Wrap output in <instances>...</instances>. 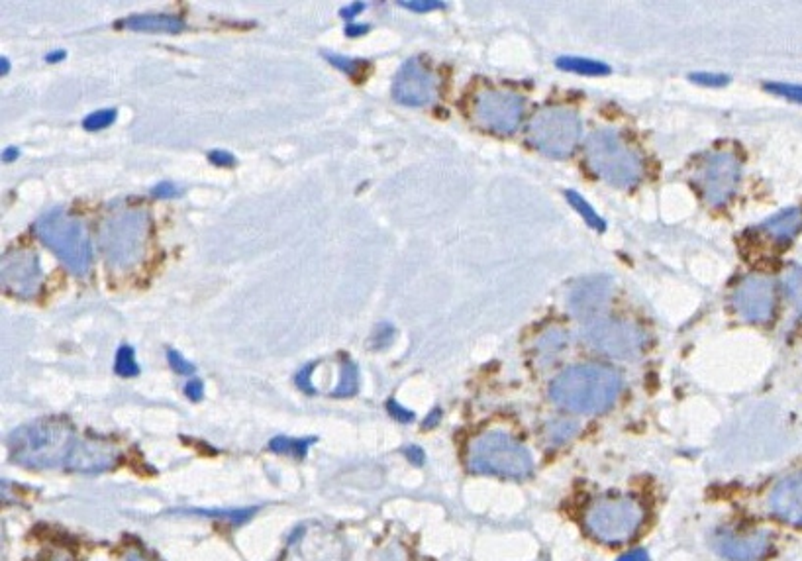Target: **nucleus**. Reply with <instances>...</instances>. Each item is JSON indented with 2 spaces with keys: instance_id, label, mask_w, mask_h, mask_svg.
<instances>
[{
  "instance_id": "obj_1",
  "label": "nucleus",
  "mask_w": 802,
  "mask_h": 561,
  "mask_svg": "<svg viewBox=\"0 0 802 561\" xmlns=\"http://www.w3.org/2000/svg\"><path fill=\"white\" fill-rule=\"evenodd\" d=\"M622 389L620 373L601 363L571 365L553 379L550 395L577 414H599L614 405Z\"/></svg>"
},
{
  "instance_id": "obj_2",
  "label": "nucleus",
  "mask_w": 802,
  "mask_h": 561,
  "mask_svg": "<svg viewBox=\"0 0 802 561\" xmlns=\"http://www.w3.org/2000/svg\"><path fill=\"white\" fill-rule=\"evenodd\" d=\"M75 440L77 438L67 422L42 418L10 432L6 448L10 459L22 467L51 469L65 465Z\"/></svg>"
},
{
  "instance_id": "obj_3",
  "label": "nucleus",
  "mask_w": 802,
  "mask_h": 561,
  "mask_svg": "<svg viewBox=\"0 0 802 561\" xmlns=\"http://www.w3.org/2000/svg\"><path fill=\"white\" fill-rule=\"evenodd\" d=\"M34 232L73 275L81 277L91 269L93 242L83 220L63 208H53L36 220Z\"/></svg>"
},
{
  "instance_id": "obj_4",
  "label": "nucleus",
  "mask_w": 802,
  "mask_h": 561,
  "mask_svg": "<svg viewBox=\"0 0 802 561\" xmlns=\"http://www.w3.org/2000/svg\"><path fill=\"white\" fill-rule=\"evenodd\" d=\"M644 520V505L632 497H602L593 501L583 514L587 532L606 546L628 544L636 538Z\"/></svg>"
},
{
  "instance_id": "obj_5",
  "label": "nucleus",
  "mask_w": 802,
  "mask_h": 561,
  "mask_svg": "<svg viewBox=\"0 0 802 561\" xmlns=\"http://www.w3.org/2000/svg\"><path fill=\"white\" fill-rule=\"evenodd\" d=\"M467 465L475 473L524 479L532 473L530 452L512 436L493 430L477 436L467 450Z\"/></svg>"
},
{
  "instance_id": "obj_6",
  "label": "nucleus",
  "mask_w": 802,
  "mask_h": 561,
  "mask_svg": "<svg viewBox=\"0 0 802 561\" xmlns=\"http://www.w3.org/2000/svg\"><path fill=\"white\" fill-rule=\"evenodd\" d=\"M589 167L612 187L630 189L644 173L642 159L614 130H597L587 140Z\"/></svg>"
},
{
  "instance_id": "obj_7",
  "label": "nucleus",
  "mask_w": 802,
  "mask_h": 561,
  "mask_svg": "<svg viewBox=\"0 0 802 561\" xmlns=\"http://www.w3.org/2000/svg\"><path fill=\"white\" fill-rule=\"evenodd\" d=\"M150 232V216L142 210H126L104 220L99 234L102 254L116 269H128L142 261Z\"/></svg>"
},
{
  "instance_id": "obj_8",
  "label": "nucleus",
  "mask_w": 802,
  "mask_h": 561,
  "mask_svg": "<svg viewBox=\"0 0 802 561\" xmlns=\"http://www.w3.org/2000/svg\"><path fill=\"white\" fill-rule=\"evenodd\" d=\"M528 144L548 157L563 159L575 152L583 136V124L575 110L550 106L538 110L528 122Z\"/></svg>"
},
{
  "instance_id": "obj_9",
  "label": "nucleus",
  "mask_w": 802,
  "mask_h": 561,
  "mask_svg": "<svg viewBox=\"0 0 802 561\" xmlns=\"http://www.w3.org/2000/svg\"><path fill=\"white\" fill-rule=\"evenodd\" d=\"M583 338L595 352L614 359H636L642 356L646 346L644 332L636 324L614 316L587 320Z\"/></svg>"
},
{
  "instance_id": "obj_10",
  "label": "nucleus",
  "mask_w": 802,
  "mask_h": 561,
  "mask_svg": "<svg viewBox=\"0 0 802 561\" xmlns=\"http://www.w3.org/2000/svg\"><path fill=\"white\" fill-rule=\"evenodd\" d=\"M524 110L526 102L520 95L510 91L489 89L475 97L471 106V116L475 124L481 126L483 130L510 136L520 128L524 120Z\"/></svg>"
},
{
  "instance_id": "obj_11",
  "label": "nucleus",
  "mask_w": 802,
  "mask_h": 561,
  "mask_svg": "<svg viewBox=\"0 0 802 561\" xmlns=\"http://www.w3.org/2000/svg\"><path fill=\"white\" fill-rule=\"evenodd\" d=\"M742 179V163L730 152L710 153L704 157L695 183L701 191L702 199L710 206H722L728 203L740 185Z\"/></svg>"
},
{
  "instance_id": "obj_12",
  "label": "nucleus",
  "mask_w": 802,
  "mask_h": 561,
  "mask_svg": "<svg viewBox=\"0 0 802 561\" xmlns=\"http://www.w3.org/2000/svg\"><path fill=\"white\" fill-rule=\"evenodd\" d=\"M0 281L6 293L20 299H34L42 289V265L34 250L12 248L0 259Z\"/></svg>"
},
{
  "instance_id": "obj_13",
  "label": "nucleus",
  "mask_w": 802,
  "mask_h": 561,
  "mask_svg": "<svg viewBox=\"0 0 802 561\" xmlns=\"http://www.w3.org/2000/svg\"><path fill=\"white\" fill-rule=\"evenodd\" d=\"M736 312L752 324H767L775 312V283L765 275L746 277L734 291Z\"/></svg>"
},
{
  "instance_id": "obj_14",
  "label": "nucleus",
  "mask_w": 802,
  "mask_h": 561,
  "mask_svg": "<svg viewBox=\"0 0 802 561\" xmlns=\"http://www.w3.org/2000/svg\"><path fill=\"white\" fill-rule=\"evenodd\" d=\"M393 97L404 106H426L436 97V77L434 73L416 57L402 63L395 83Z\"/></svg>"
},
{
  "instance_id": "obj_15",
  "label": "nucleus",
  "mask_w": 802,
  "mask_h": 561,
  "mask_svg": "<svg viewBox=\"0 0 802 561\" xmlns=\"http://www.w3.org/2000/svg\"><path fill=\"white\" fill-rule=\"evenodd\" d=\"M716 552L732 561H755L765 558L771 550V536L763 530L730 532L722 530L716 536Z\"/></svg>"
},
{
  "instance_id": "obj_16",
  "label": "nucleus",
  "mask_w": 802,
  "mask_h": 561,
  "mask_svg": "<svg viewBox=\"0 0 802 561\" xmlns=\"http://www.w3.org/2000/svg\"><path fill=\"white\" fill-rule=\"evenodd\" d=\"M120 461V452L97 440H75L69 458L65 461V469L75 471V473H102L108 469H114Z\"/></svg>"
},
{
  "instance_id": "obj_17",
  "label": "nucleus",
  "mask_w": 802,
  "mask_h": 561,
  "mask_svg": "<svg viewBox=\"0 0 802 561\" xmlns=\"http://www.w3.org/2000/svg\"><path fill=\"white\" fill-rule=\"evenodd\" d=\"M612 283L606 277H589L573 285L567 297V306L573 316L581 320L597 318L602 308L608 305Z\"/></svg>"
},
{
  "instance_id": "obj_18",
  "label": "nucleus",
  "mask_w": 802,
  "mask_h": 561,
  "mask_svg": "<svg viewBox=\"0 0 802 561\" xmlns=\"http://www.w3.org/2000/svg\"><path fill=\"white\" fill-rule=\"evenodd\" d=\"M767 503L775 518L802 528V471L779 481L771 489Z\"/></svg>"
},
{
  "instance_id": "obj_19",
  "label": "nucleus",
  "mask_w": 802,
  "mask_h": 561,
  "mask_svg": "<svg viewBox=\"0 0 802 561\" xmlns=\"http://www.w3.org/2000/svg\"><path fill=\"white\" fill-rule=\"evenodd\" d=\"M120 28L146 34H181L187 24L173 14H136L118 22Z\"/></svg>"
},
{
  "instance_id": "obj_20",
  "label": "nucleus",
  "mask_w": 802,
  "mask_h": 561,
  "mask_svg": "<svg viewBox=\"0 0 802 561\" xmlns=\"http://www.w3.org/2000/svg\"><path fill=\"white\" fill-rule=\"evenodd\" d=\"M763 232L775 242H789L802 230L801 208H787L763 222Z\"/></svg>"
},
{
  "instance_id": "obj_21",
  "label": "nucleus",
  "mask_w": 802,
  "mask_h": 561,
  "mask_svg": "<svg viewBox=\"0 0 802 561\" xmlns=\"http://www.w3.org/2000/svg\"><path fill=\"white\" fill-rule=\"evenodd\" d=\"M555 63L563 71L587 75V77H601V75L610 73V67L606 63L597 61V59H587V57H559Z\"/></svg>"
},
{
  "instance_id": "obj_22",
  "label": "nucleus",
  "mask_w": 802,
  "mask_h": 561,
  "mask_svg": "<svg viewBox=\"0 0 802 561\" xmlns=\"http://www.w3.org/2000/svg\"><path fill=\"white\" fill-rule=\"evenodd\" d=\"M316 436H308V438H291V436H275L269 442V450L275 454H285V456H293V458L304 459L310 446L316 444Z\"/></svg>"
},
{
  "instance_id": "obj_23",
  "label": "nucleus",
  "mask_w": 802,
  "mask_h": 561,
  "mask_svg": "<svg viewBox=\"0 0 802 561\" xmlns=\"http://www.w3.org/2000/svg\"><path fill=\"white\" fill-rule=\"evenodd\" d=\"M357 387H359V369H357V365H355L353 361L346 359V361L342 363L340 383L336 385L332 397H336V399H348V397H353V395L357 393Z\"/></svg>"
},
{
  "instance_id": "obj_24",
  "label": "nucleus",
  "mask_w": 802,
  "mask_h": 561,
  "mask_svg": "<svg viewBox=\"0 0 802 561\" xmlns=\"http://www.w3.org/2000/svg\"><path fill=\"white\" fill-rule=\"evenodd\" d=\"M565 197H567L569 204L583 216V220H585L593 230H597V232H604V230H606V222L602 220V216H599V212H597L591 204L587 203L579 193L567 191Z\"/></svg>"
},
{
  "instance_id": "obj_25",
  "label": "nucleus",
  "mask_w": 802,
  "mask_h": 561,
  "mask_svg": "<svg viewBox=\"0 0 802 561\" xmlns=\"http://www.w3.org/2000/svg\"><path fill=\"white\" fill-rule=\"evenodd\" d=\"M114 373L120 377H136L140 373V365L136 361V352L132 346L122 344L116 352L114 361Z\"/></svg>"
},
{
  "instance_id": "obj_26",
  "label": "nucleus",
  "mask_w": 802,
  "mask_h": 561,
  "mask_svg": "<svg viewBox=\"0 0 802 561\" xmlns=\"http://www.w3.org/2000/svg\"><path fill=\"white\" fill-rule=\"evenodd\" d=\"M185 512H193V514H201V516H208V518H220V520H228V522H232L234 526H240V524H246L248 520L253 518V514L257 512V509H230V510H220V509H193V510H185Z\"/></svg>"
},
{
  "instance_id": "obj_27",
  "label": "nucleus",
  "mask_w": 802,
  "mask_h": 561,
  "mask_svg": "<svg viewBox=\"0 0 802 561\" xmlns=\"http://www.w3.org/2000/svg\"><path fill=\"white\" fill-rule=\"evenodd\" d=\"M322 57H324L330 65H334L336 69H340L342 73H346V75H350V77L361 75V71H363L365 65H367L363 59L346 57V55H340V53H334V51H322Z\"/></svg>"
},
{
  "instance_id": "obj_28",
  "label": "nucleus",
  "mask_w": 802,
  "mask_h": 561,
  "mask_svg": "<svg viewBox=\"0 0 802 561\" xmlns=\"http://www.w3.org/2000/svg\"><path fill=\"white\" fill-rule=\"evenodd\" d=\"M565 346H567V334L561 330H550L538 342V356L542 359H553V356H557Z\"/></svg>"
},
{
  "instance_id": "obj_29",
  "label": "nucleus",
  "mask_w": 802,
  "mask_h": 561,
  "mask_svg": "<svg viewBox=\"0 0 802 561\" xmlns=\"http://www.w3.org/2000/svg\"><path fill=\"white\" fill-rule=\"evenodd\" d=\"M116 118H118V110H116V108L97 110V112L89 114V116L83 120V128L89 130V132H99V130H104V128L112 126V124L116 122Z\"/></svg>"
},
{
  "instance_id": "obj_30",
  "label": "nucleus",
  "mask_w": 802,
  "mask_h": 561,
  "mask_svg": "<svg viewBox=\"0 0 802 561\" xmlns=\"http://www.w3.org/2000/svg\"><path fill=\"white\" fill-rule=\"evenodd\" d=\"M577 430H579V426H577L575 422L567 420V418L553 420V422L548 424V428H546V432H548V440H552V442H555V444L569 440V438H571V436H573Z\"/></svg>"
},
{
  "instance_id": "obj_31",
  "label": "nucleus",
  "mask_w": 802,
  "mask_h": 561,
  "mask_svg": "<svg viewBox=\"0 0 802 561\" xmlns=\"http://www.w3.org/2000/svg\"><path fill=\"white\" fill-rule=\"evenodd\" d=\"M785 289L791 299V303L797 306V310L802 314V269H793L787 279H785Z\"/></svg>"
},
{
  "instance_id": "obj_32",
  "label": "nucleus",
  "mask_w": 802,
  "mask_h": 561,
  "mask_svg": "<svg viewBox=\"0 0 802 561\" xmlns=\"http://www.w3.org/2000/svg\"><path fill=\"white\" fill-rule=\"evenodd\" d=\"M765 91L785 97L789 101L801 102L802 104V85H791V83H765L763 85Z\"/></svg>"
},
{
  "instance_id": "obj_33",
  "label": "nucleus",
  "mask_w": 802,
  "mask_h": 561,
  "mask_svg": "<svg viewBox=\"0 0 802 561\" xmlns=\"http://www.w3.org/2000/svg\"><path fill=\"white\" fill-rule=\"evenodd\" d=\"M395 334H397V330H395V326L393 324H379L377 328H375V332H373V336H371V348L373 350H385L387 346H391V342H393V338H395Z\"/></svg>"
},
{
  "instance_id": "obj_34",
  "label": "nucleus",
  "mask_w": 802,
  "mask_h": 561,
  "mask_svg": "<svg viewBox=\"0 0 802 561\" xmlns=\"http://www.w3.org/2000/svg\"><path fill=\"white\" fill-rule=\"evenodd\" d=\"M167 361L171 365V369L179 375H193L197 371L195 363H191L187 357H183L181 352L177 350H167Z\"/></svg>"
},
{
  "instance_id": "obj_35",
  "label": "nucleus",
  "mask_w": 802,
  "mask_h": 561,
  "mask_svg": "<svg viewBox=\"0 0 802 561\" xmlns=\"http://www.w3.org/2000/svg\"><path fill=\"white\" fill-rule=\"evenodd\" d=\"M691 81L702 87H724L730 83V77L724 73H691Z\"/></svg>"
},
{
  "instance_id": "obj_36",
  "label": "nucleus",
  "mask_w": 802,
  "mask_h": 561,
  "mask_svg": "<svg viewBox=\"0 0 802 561\" xmlns=\"http://www.w3.org/2000/svg\"><path fill=\"white\" fill-rule=\"evenodd\" d=\"M399 4L402 8L412 10V12H432V10L446 8V2H438V0H401Z\"/></svg>"
},
{
  "instance_id": "obj_37",
  "label": "nucleus",
  "mask_w": 802,
  "mask_h": 561,
  "mask_svg": "<svg viewBox=\"0 0 802 561\" xmlns=\"http://www.w3.org/2000/svg\"><path fill=\"white\" fill-rule=\"evenodd\" d=\"M314 367H316V363H306L301 371L297 373V377H295L297 387L302 389L304 393H308V395H316V389H314V385H312V381H310V379H312Z\"/></svg>"
},
{
  "instance_id": "obj_38",
  "label": "nucleus",
  "mask_w": 802,
  "mask_h": 561,
  "mask_svg": "<svg viewBox=\"0 0 802 561\" xmlns=\"http://www.w3.org/2000/svg\"><path fill=\"white\" fill-rule=\"evenodd\" d=\"M151 195H153L155 199H175V197H181L183 191H181L177 185L163 181V183H157V185L151 189Z\"/></svg>"
},
{
  "instance_id": "obj_39",
  "label": "nucleus",
  "mask_w": 802,
  "mask_h": 561,
  "mask_svg": "<svg viewBox=\"0 0 802 561\" xmlns=\"http://www.w3.org/2000/svg\"><path fill=\"white\" fill-rule=\"evenodd\" d=\"M208 161L212 163V165H216V167H234L236 163H238V159H236V155L234 153L226 152V150H212V152H208Z\"/></svg>"
},
{
  "instance_id": "obj_40",
  "label": "nucleus",
  "mask_w": 802,
  "mask_h": 561,
  "mask_svg": "<svg viewBox=\"0 0 802 561\" xmlns=\"http://www.w3.org/2000/svg\"><path fill=\"white\" fill-rule=\"evenodd\" d=\"M387 410H389V414H391L395 420H399V422H412V420H414V412L399 405L395 399L387 401Z\"/></svg>"
},
{
  "instance_id": "obj_41",
  "label": "nucleus",
  "mask_w": 802,
  "mask_h": 561,
  "mask_svg": "<svg viewBox=\"0 0 802 561\" xmlns=\"http://www.w3.org/2000/svg\"><path fill=\"white\" fill-rule=\"evenodd\" d=\"M185 395H187L193 403H201L202 397H204V385H202L201 379H191V381L187 383V387H185Z\"/></svg>"
},
{
  "instance_id": "obj_42",
  "label": "nucleus",
  "mask_w": 802,
  "mask_h": 561,
  "mask_svg": "<svg viewBox=\"0 0 802 561\" xmlns=\"http://www.w3.org/2000/svg\"><path fill=\"white\" fill-rule=\"evenodd\" d=\"M365 8H367L365 2H353L350 6H344V8L340 10V16H342L344 20H353V18L359 16Z\"/></svg>"
},
{
  "instance_id": "obj_43",
  "label": "nucleus",
  "mask_w": 802,
  "mask_h": 561,
  "mask_svg": "<svg viewBox=\"0 0 802 561\" xmlns=\"http://www.w3.org/2000/svg\"><path fill=\"white\" fill-rule=\"evenodd\" d=\"M404 456L410 459V463H414V465H422V463L426 461V456H424L422 448H418V446L406 448V450H404Z\"/></svg>"
},
{
  "instance_id": "obj_44",
  "label": "nucleus",
  "mask_w": 802,
  "mask_h": 561,
  "mask_svg": "<svg viewBox=\"0 0 802 561\" xmlns=\"http://www.w3.org/2000/svg\"><path fill=\"white\" fill-rule=\"evenodd\" d=\"M369 30H371V26H367V24H348L346 26V36L348 38H359V36H365Z\"/></svg>"
},
{
  "instance_id": "obj_45",
  "label": "nucleus",
  "mask_w": 802,
  "mask_h": 561,
  "mask_svg": "<svg viewBox=\"0 0 802 561\" xmlns=\"http://www.w3.org/2000/svg\"><path fill=\"white\" fill-rule=\"evenodd\" d=\"M618 561H650V556L646 550H634V552L624 554Z\"/></svg>"
},
{
  "instance_id": "obj_46",
  "label": "nucleus",
  "mask_w": 802,
  "mask_h": 561,
  "mask_svg": "<svg viewBox=\"0 0 802 561\" xmlns=\"http://www.w3.org/2000/svg\"><path fill=\"white\" fill-rule=\"evenodd\" d=\"M18 157H20V150L14 148V146H10V148H6V150L2 152V161H4V163H12V161H16Z\"/></svg>"
},
{
  "instance_id": "obj_47",
  "label": "nucleus",
  "mask_w": 802,
  "mask_h": 561,
  "mask_svg": "<svg viewBox=\"0 0 802 561\" xmlns=\"http://www.w3.org/2000/svg\"><path fill=\"white\" fill-rule=\"evenodd\" d=\"M65 57H67V51L55 50L46 55V61H48V63H59V61H63Z\"/></svg>"
},
{
  "instance_id": "obj_48",
  "label": "nucleus",
  "mask_w": 802,
  "mask_h": 561,
  "mask_svg": "<svg viewBox=\"0 0 802 561\" xmlns=\"http://www.w3.org/2000/svg\"><path fill=\"white\" fill-rule=\"evenodd\" d=\"M440 416H442V412L440 410H434L428 418H426V422H424V428H432V426H436L438 422H440Z\"/></svg>"
},
{
  "instance_id": "obj_49",
  "label": "nucleus",
  "mask_w": 802,
  "mask_h": 561,
  "mask_svg": "<svg viewBox=\"0 0 802 561\" xmlns=\"http://www.w3.org/2000/svg\"><path fill=\"white\" fill-rule=\"evenodd\" d=\"M10 67H12V65H10V59H8V57H0V73H2V75H8V73H10Z\"/></svg>"
},
{
  "instance_id": "obj_50",
  "label": "nucleus",
  "mask_w": 802,
  "mask_h": 561,
  "mask_svg": "<svg viewBox=\"0 0 802 561\" xmlns=\"http://www.w3.org/2000/svg\"><path fill=\"white\" fill-rule=\"evenodd\" d=\"M55 561H71V560H69V558H67V556H61V558H57V560H55Z\"/></svg>"
},
{
  "instance_id": "obj_51",
  "label": "nucleus",
  "mask_w": 802,
  "mask_h": 561,
  "mask_svg": "<svg viewBox=\"0 0 802 561\" xmlns=\"http://www.w3.org/2000/svg\"><path fill=\"white\" fill-rule=\"evenodd\" d=\"M128 561H144V560H140V558H136V556H132V558H130V560H128Z\"/></svg>"
}]
</instances>
